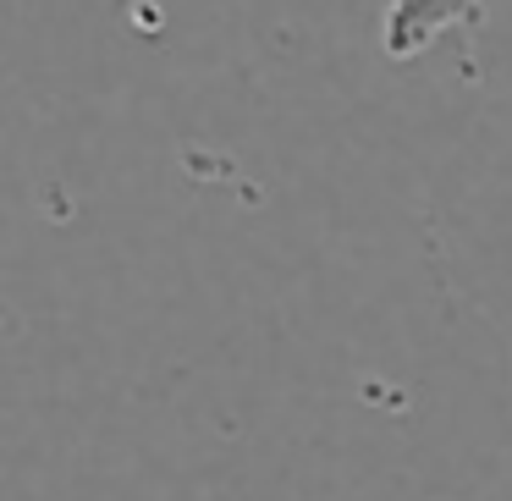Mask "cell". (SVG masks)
Wrapping results in <instances>:
<instances>
[{
  "instance_id": "1",
  "label": "cell",
  "mask_w": 512,
  "mask_h": 501,
  "mask_svg": "<svg viewBox=\"0 0 512 501\" xmlns=\"http://www.w3.org/2000/svg\"><path fill=\"white\" fill-rule=\"evenodd\" d=\"M479 0H391L380 45L391 61H419L430 45H441L446 34H457L463 23H474Z\"/></svg>"
}]
</instances>
